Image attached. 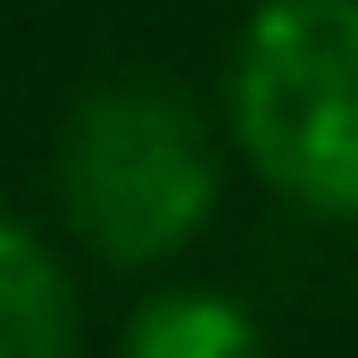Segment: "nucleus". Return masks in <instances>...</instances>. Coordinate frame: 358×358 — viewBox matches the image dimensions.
<instances>
[{
	"mask_svg": "<svg viewBox=\"0 0 358 358\" xmlns=\"http://www.w3.org/2000/svg\"><path fill=\"white\" fill-rule=\"evenodd\" d=\"M50 192H59V217L84 242V259L117 275L167 267L217 217V192H225L217 125L176 76L117 67L76 92V108L59 125Z\"/></svg>",
	"mask_w": 358,
	"mask_h": 358,
	"instance_id": "f257e3e1",
	"label": "nucleus"
},
{
	"mask_svg": "<svg viewBox=\"0 0 358 358\" xmlns=\"http://www.w3.org/2000/svg\"><path fill=\"white\" fill-rule=\"evenodd\" d=\"M225 125L267 192L358 225V0H259L225 67Z\"/></svg>",
	"mask_w": 358,
	"mask_h": 358,
	"instance_id": "f03ea898",
	"label": "nucleus"
},
{
	"mask_svg": "<svg viewBox=\"0 0 358 358\" xmlns=\"http://www.w3.org/2000/svg\"><path fill=\"white\" fill-rule=\"evenodd\" d=\"M0 358H84V292L59 250L0 208Z\"/></svg>",
	"mask_w": 358,
	"mask_h": 358,
	"instance_id": "7ed1b4c3",
	"label": "nucleus"
},
{
	"mask_svg": "<svg viewBox=\"0 0 358 358\" xmlns=\"http://www.w3.org/2000/svg\"><path fill=\"white\" fill-rule=\"evenodd\" d=\"M125 358H267V334L225 292H159L134 308Z\"/></svg>",
	"mask_w": 358,
	"mask_h": 358,
	"instance_id": "20e7f679",
	"label": "nucleus"
}]
</instances>
